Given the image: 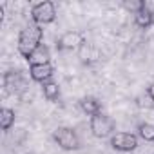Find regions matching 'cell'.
<instances>
[{
  "label": "cell",
  "mask_w": 154,
  "mask_h": 154,
  "mask_svg": "<svg viewBox=\"0 0 154 154\" xmlns=\"http://www.w3.org/2000/svg\"><path fill=\"white\" fill-rule=\"evenodd\" d=\"M111 147L118 152H132L138 149L140 141H138V134L132 132H114L109 140Z\"/></svg>",
  "instance_id": "cell-5"
},
{
  "label": "cell",
  "mask_w": 154,
  "mask_h": 154,
  "mask_svg": "<svg viewBox=\"0 0 154 154\" xmlns=\"http://www.w3.org/2000/svg\"><path fill=\"white\" fill-rule=\"evenodd\" d=\"M152 11H154V6H152Z\"/></svg>",
  "instance_id": "cell-18"
},
{
  "label": "cell",
  "mask_w": 154,
  "mask_h": 154,
  "mask_svg": "<svg viewBox=\"0 0 154 154\" xmlns=\"http://www.w3.org/2000/svg\"><path fill=\"white\" fill-rule=\"evenodd\" d=\"M53 140L54 143L62 149V150H80L82 149V141H80V136L76 134V131L72 127H58L54 132H53Z\"/></svg>",
  "instance_id": "cell-2"
},
{
  "label": "cell",
  "mask_w": 154,
  "mask_h": 154,
  "mask_svg": "<svg viewBox=\"0 0 154 154\" xmlns=\"http://www.w3.org/2000/svg\"><path fill=\"white\" fill-rule=\"evenodd\" d=\"M136 131H138V138H141L143 141L154 143V123L141 122V123H138Z\"/></svg>",
  "instance_id": "cell-14"
},
{
  "label": "cell",
  "mask_w": 154,
  "mask_h": 154,
  "mask_svg": "<svg viewBox=\"0 0 154 154\" xmlns=\"http://www.w3.org/2000/svg\"><path fill=\"white\" fill-rule=\"evenodd\" d=\"M85 42L87 40L82 31H67L56 40V49L58 51H78Z\"/></svg>",
  "instance_id": "cell-6"
},
{
  "label": "cell",
  "mask_w": 154,
  "mask_h": 154,
  "mask_svg": "<svg viewBox=\"0 0 154 154\" xmlns=\"http://www.w3.org/2000/svg\"><path fill=\"white\" fill-rule=\"evenodd\" d=\"M78 107L82 109L84 114H87V116H91V118L102 112V102H100L96 96H84V98H80Z\"/></svg>",
  "instance_id": "cell-9"
},
{
  "label": "cell",
  "mask_w": 154,
  "mask_h": 154,
  "mask_svg": "<svg viewBox=\"0 0 154 154\" xmlns=\"http://www.w3.org/2000/svg\"><path fill=\"white\" fill-rule=\"evenodd\" d=\"M53 74H54V69L51 63H44V65H29V76L33 82H38V84H45L49 80H53Z\"/></svg>",
  "instance_id": "cell-8"
},
{
  "label": "cell",
  "mask_w": 154,
  "mask_h": 154,
  "mask_svg": "<svg viewBox=\"0 0 154 154\" xmlns=\"http://www.w3.org/2000/svg\"><path fill=\"white\" fill-rule=\"evenodd\" d=\"M93 53H94V49H93V45H91L89 42H85V44L78 49V56H80V60H82L84 63H89V62H91Z\"/></svg>",
  "instance_id": "cell-16"
},
{
  "label": "cell",
  "mask_w": 154,
  "mask_h": 154,
  "mask_svg": "<svg viewBox=\"0 0 154 154\" xmlns=\"http://www.w3.org/2000/svg\"><path fill=\"white\" fill-rule=\"evenodd\" d=\"M42 38H44V29L36 24H29L26 26L20 35H18V42H17V51L20 53L22 58H29L33 54V51L42 45Z\"/></svg>",
  "instance_id": "cell-1"
},
{
  "label": "cell",
  "mask_w": 154,
  "mask_h": 154,
  "mask_svg": "<svg viewBox=\"0 0 154 154\" xmlns=\"http://www.w3.org/2000/svg\"><path fill=\"white\" fill-rule=\"evenodd\" d=\"M134 24H136L140 29H149V27L154 26V11H152V8H150L149 4H147L140 13L134 15Z\"/></svg>",
  "instance_id": "cell-11"
},
{
  "label": "cell",
  "mask_w": 154,
  "mask_h": 154,
  "mask_svg": "<svg viewBox=\"0 0 154 154\" xmlns=\"http://www.w3.org/2000/svg\"><path fill=\"white\" fill-rule=\"evenodd\" d=\"M122 6H123V9H125V11H129V13L136 15V13H140V11L147 6V2H145V0H123Z\"/></svg>",
  "instance_id": "cell-15"
},
{
  "label": "cell",
  "mask_w": 154,
  "mask_h": 154,
  "mask_svg": "<svg viewBox=\"0 0 154 154\" xmlns=\"http://www.w3.org/2000/svg\"><path fill=\"white\" fill-rule=\"evenodd\" d=\"M15 118H17V114H15L13 109H9V107H2V109H0V127H2V131L8 132L15 125Z\"/></svg>",
  "instance_id": "cell-13"
},
{
  "label": "cell",
  "mask_w": 154,
  "mask_h": 154,
  "mask_svg": "<svg viewBox=\"0 0 154 154\" xmlns=\"http://www.w3.org/2000/svg\"><path fill=\"white\" fill-rule=\"evenodd\" d=\"M4 87L6 91L13 93V94H18L20 91L26 89V78H24V74L20 69H9L4 72Z\"/></svg>",
  "instance_id": "cell-7"
},
{
  "label": "cell",
  "mask_w": 154,
  "mask_h": 154,
  "mask_svg": "<svg viewBox=\"0 0 154 154\" xmlns=\"http://www.w3.org/2000/svg\"><path fill=\"white\" fill-rule=\"evenodd\" d=\"M31 20L36 26H47L53 24L56 20V6L49 0H44V2H38L31 8Z\"/></svg>",
  "instance_id": "cell-4"
},
{
  "label": "cell",
  "mask_w": 154,
  "mask_h": 154,
  "mask_svg": "<svg viewBox=\"0 0 154 154\" xmlns=\"http://www.w3.org/2000/svg\"><path fill=\"white\" fill-rule=\"evenodd\" d=\"M27 62H29V65H44V63H51V51H49V47H47L45 44L38 45V47L33 51V54L27 58Z\"/></svg>",
  "instance_id": "cell-10"
},
{
  "label": "cell",
  "mask_w": 154,
  "mask_h": 154,
  "mask_svg": "<svg viewBox=\"0 0 154 154\" xmlns=\"http://www.w3.org/2000/svg\"><path fill=\"white\" fill-rule=\"evenodd\" d=\"M89 129H91V134L94 138L103 140V138H111L116 132V123L109 114L100 112L89 120Z\"/></svg>",
  "instance_id": "cell-3"
},
{
  "label": "cell",
  "mask_w": 154,
  "mask_h": 154,
  "mask_svg": "<svg viewBox=\"0 0 154 154\" xmlns=\"http://www.w3.org/2000/svg\"><path fill=\"white\" fill-rule=\"evenodd\" d=\"M145 93H147V96H149V98L154 102V82H152V84L147 87V91H145Z\"/></svg>",
  "instance_id": "cell-17"
},
{
  "label": "cell",
  "mask_w": 154,
  "mask_h": 154,
  "mask_svg": "<svg viewBox=\"0 0 154 154\" xmlns=\"http://www.w3.org/2000/svg\"><path fill=\"white\" fill-rule=\"evenodd\" d=\"M42 93H44L45 100H49V102H58L60 96H62V93H60V85H58L54 80H49V82L42 84Z\"/></svg>",
  "instance_id": "cell-12"
}]
</instances>
